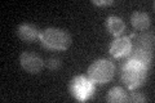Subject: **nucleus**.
<instances>
[{
    "mask_svg": "<svg viewBox=\"0 0 155 103\" xmlns=\"http://www.w3.org/2000/svg\"><path fill=\"white\" fill-rule=\"evenodd\" d=\"M146 75L147 67L137 61L128 60L122 67V80L129 88V90L141 86L146 80Z\"/></svg>",
    "mask_w": 155,
    "mask_h": 103,
    "instance_id": "nucleus-1",
    "label": "nucleus"
},
{
    "mask_svg": "<svg viewBox=\"0 0 155 103\" xmlns=\"http://www.w3.org/2000/svg\"><path fill=\"white\" fill-rule=\"evenodd\" d=\"M40 41L43 45L51 49H57V50H65L71 45V36L70 34L61 30V28L49 27L40 32Z\"/></svg>",
    "mask_w": 155,
    "mask_h": 103,
    "instance_id": "nucleus-2",
    "label": "nucleus"
},
{
    "mask_svg": "<svg viewBox=\"0 0 155 103\" xmlns=\"http://www.w3.org/2000/svg\"><path fill=\"white\" fill-rule=\"evenodd\" d=\"M115 66L109 60H97L88 67V77L94 84H106L113 79Z\"/></svg>",
    "mask_w": 155,
    "mask_h": 103,
    "instance_id": "nucleus-3",
    "label": "nucleus"
},
{
    "mask_svg": "<svg viewBox=\"0 0 155 103\" xmlns=\"http://www.w3.org/2000/svg\"><path fill=\"white\" fill-rule=\"evenodd\" d=\"M69 89L78 101H87L93 93V81L87 76H75L70 81Z\"/></svg>",
    "mask_w": 155,
    "mask_h": 103,
    "instance_id": "nucleus-4",
    "label": "nucleus"
},
{
    "mask_svg": "<svg viewBox=\"0 0 155 103\" xmlns=\"http://www.w3.org/2000/svg\"><path fill=\"white\" fill-rule=\"evenodd\" d=\"M19 62H21L23 70H26L28 73H39L43 70V67L45 66L44 61L40 57L36 56L35 53L30 52L22 53L21 57H19Z\"/></svg>",
    "mask_w": 155,
    "mask_h": 103,
    "instance_id": "nucleus-5",
    "label": "nucleus"
},
{
    "mask_svg": "<svg viewBox=\"0 0 155 103\" xmlns=\"http://www.w3.org/2000/svg\"><path fill=\"white\" fill-rule=\"evenodd\" d=\"M130 50H132V39L129 36L115 39L110 45V54L115 58H120L125 56L128 57Z\"/></svg>",
    "mask_w": 155,
    "mask_h": 103,
    "instance_id": "nucleus-6",
    "label": "nucleus"
},
{
    "mask_svg": "<svg viewBox=\"0 0 155 103\" xmlns=\"http://www.w3.org/2000/svg\"><path fill=\"white\" fill-rule=\"evenodd\" d=\"M16 34H17V36L25 43H32V41H35L36 39L40 37V30H39L36 26L30 24V23H23L21 26H18Z\"/></svg>",
    "mask_w": 155,
    "mask_h": 103,
    "instance_id": "nucleus-7",
    "label": "nucleus"
},
{
    "mask_svg": "<svg viewBox=\"0 0 155 103\" xmlns=\"http://www.w3.org/2000/svg\"><path fill=\"white\" fill-rule=\"evenodd\" d=\"M128 60L137 61L149 68L150 65H151V62H153V52L147 50V49H143L141 47H136L128 54Z\"/></svg>",
    "mask_w": 155,
    "mask_h": 103,
    "instance_id": "nucleus-8",
    "label": "nucleus"
},
{
    "mask_svg": "<svg viewBox=\"0 0 155 103\" xmlns=\"http://www.w3.org/2000/svg\"><path fill=\"white\" fill-rule=\"evenodd\" d=\"M130 23L132 26L138 31H143L147 30L151 24V19H150V16L145 12H134L130 16Z\"/></svg>",
    "mask_w": 155,
    "mask_h": 103,
    "instance_id": "nucleus-9",
    "label": "nucleus"
},
{
    "mask_svg": "<svg viewBox=\"0 0 155 103\" xmlns=\"http://www.w3.org/2000/svg\"><path fill=\"white\" fill-rule=\"evenodd\" d=\"M106 28H107V31L111 34V35L119 36V35H122L123 31H124L125 23L122 18L111 16L106 19Z\"/></svg>",
    "mask_w": 155,
    "mask_h": 103,
    "instance_id": "nucleus-10",
    "label": "nucleus"
},
{
    "mask_svg": "<svg viewBox=\"0 0 155 103\" xmlns=\"http://www.w3.org/2000/svg\"><path fill=\"white\" fill-rule=\"evenodd\" d=\"M106 101L110 103H124L128 102V93L125 92L123 88L120 86H114L110 89L109 93L106 94Z\"/></svg>",
    "mask_w": 155,
    "mask_h": 103,
    "instance_id": "nucleus-11",
    "label": "nucleus"
},
{
    "mask_svg": "<svg viewBox=\"0 0 155 103\" xmlns=\"http://www.w3.org/2000/svg\"><path fill=\"white\" fill-rule=\"evenodd\" d=\"M137 47H141L143 49L153 52L154 48V35L151 32H146V34H141L137 37Z\"/></svg>",
    "mask_w": 155,
    "mask_h": 103,
    "instance_id": "nucleus-12",
    "label": "nucleus"
},
{
    "mask_svg": "<svg viewBox=\"0 0 155 103\" xmlns=\"http://www.w3.org/2000/svg\"><path fill=\"white\" fill-rule=\"evenodd\" d=\"M146 98L142 93H138V92H130V94H128V102H133V103H141L145 102Z\"/></svg>",
    "mask_w": 155,
    "mask_h": 103,
    "instance_id": "nucleus-13",
    "label": "nucleus"
},
{
    "mask_svg": "<svg viewBox=\"0 0 155 103\" xmlns=\"http://www.w3.org/2000/svg\"><path fill=\"white\" fill-rule=\"evenodd\" d=\"M45 66L49 68V70H58L61 67V61L58 58H49L45 62Z\"/></svg>",
    "mask_w": 155,
    "mask_h": 103,
    "instance_id": "nucleus-14",
    "label": "nucleus"
},
{
    "mask_svg": "<svg viewBox=\"0 0 155 103\" xmlns=\"http://www.w3.org/2000/svg\"><path fill=\"white\" fill-rule=\"evenodd\" d=\"M113 2H110V0H106V2H93L94 5H110V4Z\"/></svg>",
    "mask_w": 155,
    "mask_h": 103,
    "instance_id": "nucleus-15",
    "label": "nucleus"
}]
</instances>
